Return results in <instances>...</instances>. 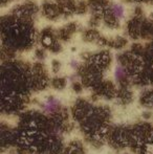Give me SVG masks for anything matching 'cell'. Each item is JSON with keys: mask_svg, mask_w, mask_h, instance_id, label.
<instances>
[{"mask_svg": "<svg viewBox=\"0 0 153 154\" xmlns=\"http://www.w3.org/2000/svg\"><path fill=\"white\" fill-rule=\"evenodd\" d=\"M111 13L112 15L118 19H122L125 15V11H124V8H123L121 4H113L111 6Z\"/></svg>", "mask_w": 153, "mask_h": 154, "instance_id": "1", "label": "cell"}, {"mask_svg": "<svg viewBox=\"0 0 153 154\" xmlns=\"http://www.w3.org/2000/svg\"><path fill=\"white\" fill-rule=\"evenodd\" d=\"M115 75H116V78H122L123 75H124V69L122 68L121 66L116 67V71H115Z\"/></svg>", "mask_w": 153, "mask_h": 154, "instance_id": "2", "label": "cell"}]
</instances>
